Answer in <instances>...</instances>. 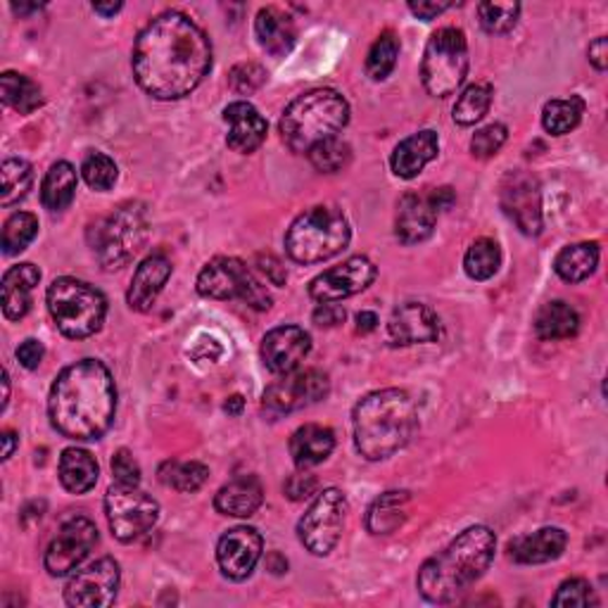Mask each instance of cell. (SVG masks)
Instances as JSON below:
<instances>
[{"mask_svg":"<svg viewBox=\"0 0 608 608\" xmlns=\"http://www.w3.org/2000/svg\"><path fill=\"white\" fill-rule=\"evenodd\" d=\"M353 238L343 210L319 205L297 216L286 234V252L297 264H319L341 254Z\"/></svg>","mask_w":608,"mask_h":608,"instance_id":"cell-6","label":"cell"},{"mask_svg":"<svg viewBox=\"0 0 608 608\" xmlns=\"http://www.w3.org/2000/svg\"><path fill=\"white\" fill-rule=\"evenodd\" d=\"M38 234V219L32 212H15L3 226V252L20 254Z\"/></svg>","mask_w":608,"mask_h":608,"instance_id":"cell-42","label":"cell"},{"mask_svg":"<svg viewBox=\"0 0 608 608\" xmlns=\"http://www.w3.org/2000/svg\"><path fill=\"white\" fill-rule=\"evenodd\" d=\"M335 450V432L326 426L307 424L302 428H297L290 438V456L297 468L309 470L319 464L326 462V458Z\"/></svg>","mask_w":608,"mask_h":608,"instance_id":"cell-26","label":"cell"},{"mask_svg":"<svg viewBox=\"0 0 608 608\" xmlns=\"http://www.w3.org/2000/svg\"><path fill=\"white\" fill-rule=\"evenodd\" d=\"M262 535L254 528H240L228 530L219 545H216V561H219V569L226 577L231 580H246L252 575L254 565L262 559Z\"/></svg>","mask_w":608,"mask_h":608,"instance_id":"cell-19","label":"cell"},{"mask_svg":"<svg viewBox=\"0 0 608 608\" xmlns=\"http://www.w3.org/2000/svg\"><path fill=\"white\" fill-rule=\"evenodd\" d=\"M40 281V272L34 264H17L3 276V314L10 321H20L32 309V295Z\"/></svg>","mask_w":608,"mask_h":608,"instance_id":"cell-29","label":"cell"},{"mask_svg":"<svg viewBox=\"0 0 608 608\" xmlns=\"http://www.w3.org/2000/svg\"><path fill=\"white\" fill-rule=\"evenodd\" d=\"M224 121L228 124L226 145L231 147L234 153L250 155L266 139V119L257 112L254 105L246 100L228 105L224 110Z\"/></svg>","mask_w":608,"mask_h":608,"instance_id":"cell-22","label":"cell"},{"mask_svg":"<svg viewBox=\"0 0 608 608\" xmlns=\"http://www.w3.org/2000/svg\"><path fill=\"white\" fill-rule=\"evenodd\" d=\"M171 276V262L165 254H153L147 260L141 262L136 269V274L131 278L129 288V307L136 309V312H147L157 300V295L165 290L167 281Z\"/></svg>","mask_w":608,"mask_h":608,"instance_id":"cell-23","label":"cell"},{"mask_svg":"<svg viewBox=\"0 0 608 608\" xmlns=\"http://www.w3.org/2000/svg\"><path fill=\"white\" fill-rule=\"evenodd\" d=\"M100 476L98 462L88 450L67 448L60 456V482L67 492L86 494L96 488Z\"/></svg>","mask_w":608,"mask_h":608,"instance_id":"cell-30","label":"cell"},{"mask_svg":"<svg viewBox=\"0 0 608 608\" xmlns=\"http://www.w3.org/2000/svg\"><path fill=\"white\" fill-rule=\"evenodd\" d=\"M375 281V264L369 257L357 254L349 257L343 264H337L329 272L319 274L309 283V295L317 302H341L357 293L367 290Z\"/></svg>","mask_w":608,"mask_h":608,"instance_id":"cell-18","label":"cell"},{"mask_svg":"<svg viewBox=\"0 0 608 608\" xmlns=\"http://www.w3.org/2000/svg\"><path fill=\"white\" fill-rule=\"evenodd\" d=\"M210 478V468L200 462H167L159 468V480L177 492H198Z\"/></svg>","mask_w":608,"mask_h":608,"instance_id":"cell-37","label":"cell"},{"mask_svg":"<svg viewBox=\"0 0 608 608\" xmlns=\"http://www.w3.org/2000/svg\"><path fill=\"white\" fill-rule=\"evenodd\" d=\"M388 335L395 345H421L440 337V319L430 307L421 302H407L397 307L388 321Z\"/></svg>","mask_w":608,"mask_h":608,"instance_id":"cell-21","label":"cell"},{"mask_svg":"<svg viewBox=\"0 0 608 608\" xmlns=\"http://www.w3.org/2000/svg\"><path fill=\"white\" fill-rule=\"evenodd\" d=\"M119 563L110 557L98 559L76 571L64 587V601L74 608H105L117 599L119 592Z\"/></svg>","mask_w":608,"mask_h":608,"instance_id":"cell-16","label":"cell"},{"mask_svg":"<svg viewBox=\"0 0 608 608\" xmlns=\"http://www.w3.org/2000/svg\"><path fill=\"white\" fill-rule=\"evenodd\" d=\"M264 502V490L262 482L254 476H240L216 492L214 497V509L222 516H234V518H250L257 513V509Z\"/></svg>","mask_w":608,"mask_h":608,"instance_id":"cell-27","label":"cell"},{"mask_svg":"<svg viewBox=\"0 0 608 608\" xmlns=\"http://www.w3.org/2000/svg\"><path fill=\"white\" fill-rule=\"evenodd\" d=\"M349 121V105L333 88H317L295 98L281 117V136L293 153H312L323 141L335 139Z\"/></svg>","mask_w":608,"mask_h":608,"instance_id":"cell-5","label":"cell"},{"mask_svg":"<svg viewBox=\"0 0 608 608\" xmlns=\"http://www.w3.org/2000/svg\"><path fill=\"white\" fill-rule=\"evenodd\" d=\"M44 355H46V347L40 345L38 341H34V337H29V341H24L20 347H17V359L24 369H38V363L44 361Z\"/></svg>","mask_w":608,"mask_h":608,"instance_id":"cell-52","label":"cell"},{"mask_svg":"<svg viewBox=\"0 0 608 608\" xmlns=\"http://www.w3.org/2000/svg\"><path fill=\"white\" fill-rule=\"evenodd\" d=\"M283 490H286V497L293 499V502H305V499L317 494L319 480L312 476V473H307V470L300 468V470L295 473V476H290L286 480V485H283Z\"/></svg>","mask_w":608,"mask_h":608,"instance_id":"cell-49","label":"cell"},{"mask_svg":"<svg viewBox=\"0 0 608 608\" xmlns=\"http://www.w3.org/2000/svg\"><path fill=\"white\" fill-rule=\"evenodd\" d=\"M565 545H569V535L561 528H543L530 535H521L509 543V557L516 563L535 565V563H549L559 559Z\"/></svg>","mask_w":608,"mask_h":608,"instance_id":"cell-25","label":"cell"},{"mask_svg":"<svg viewBox=\"0 0 608 608\" xmlns=\"http://www.w3.org/2000/svg\"><path fill=\"white\" fill-rule=\"evenodd\" d=\"M499 202L521 234L537 236L543 231V193L530 174L509 171L499 191Z\"/></svg>","mask_w":608,"mask_h":608,"instance_id":"cell-17","label":"cell"},{"mask_svg":"<svg viewBox=\"0 0 608 608\" xmlns=\"http://www.w3.org/2000/svg\"><path fill=\"white\" fill-rule=\"evenodd\" d=\"M198 293L210 300H242L260 312L272 307V295L236 257H216L202 269L198 276Z\"/></svg>","mask_w":608,"mask_h":608,"instance_id":"cell-10","label":"cell"},{"mask_svg":"<svg viewBox=\"0 0 608 608\" xmlns=\"http://www.w3.org/2000/svg\"><path fill=\"white\" fill-rule=\"evenodd\" d=\"M378 329V317L373 312H361L357 314V333L361 335H367L371 331Z\"/></svg>","mask_w":608,"mask_h":608,"instance_id":"cell-57","label":"cell"},{"mask_svg":"<svg viewBox=\"0 0 608 608\" xmlns=\"http://www.w3.org/2000/svg\"><path fill=\"white\" fill-rule=\"evenodd\" d=\"M50 424L70 440H98L117 414L112 373L98 359H81L60 371L48 397Z\"/></svg>","mask_w":608,"mask_h":608,"instance_id":"cell-2","label":"cell"},{"mask_svg":"<svg viewBox=\"0 0 608 608\" xmlns=\"http://www.w3.org/2000/svg\"><path fill=\"white\" fill-rule=\"evenodd\" d=\"M583 115L585 103L577 96L569 100H549L543 110V127L551 136H565V133H571L580 124Z\"/></svg>","mask_w":608,"mask_h":608,"instance_id":"cell-38","label":"cell"},{"mask_svg":"<svg viewBox=\"0 0 608 608\" xmlns=\"http://www.w3.org/2000/svg\"><path fill=\"white\" fill-rule=\"evenodd\" d=\"M345 309L337 305V302H321L317 309H314V323L321 329H335V326H341V323L345 321Z\"/></svg>","mask_w":608,"mask_h":608,"instance_id":"cell-51","label":"cell"},{"mask_svg":"<svg viewBox=\"0 0 608 608\" xmlns=\"http://www.w3.org/2000/svg\"><path fill=\"white\" fill-rule=\"evenodd\" d=\"M0 177H3V191H0V205L10 207L15 202L24 200L34 183V169L26 159H5L0 167Z\"/></svg>","mask_w":608,"mask_h":608,"instance_id":"cell-36","label":"cell"},{"mask_svg":"<svg viewBox=\"0 0 608 608\" xmlns=\"http://www.w3.org/2000/svg\"><path fill=\"white\" fill-rule=\"evenodd\" d=\"M260 264H262V272L269 276V281L274 283V286H283V283H286V278H288V272H286V266H283L276 257H272V254H262L260 257Z\"/></svg>","mask_w":608,"mask_h":608,"instance_id":"cell-53","label":"cell"},{"mask_svg":"<svg viewBox=\"0 0 608 608\" xmlns=\"http://www.w3.org/2000/svg\"><path fill=\"white\" fill-rule=\"evenodd\" d=\"M349 159H353V151H349V145L337 136L319 143L314 151L309 153V162H312L314 169L323 174H335L345 169L349 165Z\"/></svg>","mask_w":608,"mask_h":608,"instance_id":"cell-45","label":"cell"},{"mask_svg":"<svg viewBox=\"0 0 608 608\" xmlns=\"http://www.w3.org/2000/svg\"><path fill=\"white\" fill-rule=\"evenodd\" d=\"M452 3H409V10L418 20H436L444 10H450Z\"/></svg>","mask_w":608,"mask_h":608,"instance_id":"cell-55","label":"cell"},{"mask_svg":"<svg viewBox=\"0 0 608 608\" xmlns=\"http://www.w3.org/2000/svg\"><path fill=\"white\" fill-rule=\"evenodd\" d=\"M400 58V38L393 32H385L375 38L367 58V74L373 81H383L393 74Z\"/></svg>","mask_w":608,"mask_h":608,"instance_id":"cell-41","label":"cell"},{"mask_svg":"<svg viewBox=\"0 0 608 608\" xmlns=\"http://www.w3.org/2000/svg\"><path fill=\"white\" fill-rule=\"evenodd\" d=\"M124 8L121 3H93V10L98 12V15H103V17H112V15H117V12Z\"/></svg>","mask_w":608,"mask_h":608,"instance_id":"cell-60","label":"cell"},{"mask_svg":"<svg viewBox=\"0 0 608 608\" xmlns=\"http://www.w3.org/2000/svg\"><path fill=\"white\" fill-rule=\"evenodd\" d=\"M76 169L70 162H56L46 174L44 186H40V202L50 212H62L72 205L76 193Z\"/></svg>","mask_w":608,"mask_h":608,"instance_id":"cell-33","label":"cell"},{"mask_svg":"<svg viewBox=\"0 0 608 608\" xmlns=\"http://www.w3.org/2000/svg\"><path fill=\"white\" fill-rule=\"evenodd\" d=\"M81 177L93 188V191H110L117 183L119 169L115 165L112 157H107L105 153H88L84 165H81Z\"/></svg>","mask_w":608,"mask_h":608,"instance_id":"cell-43","label":"cell"},{"mask_svg":"<svg viewBox=\"0 0 608 608\" xmlns=\"http://www.w3.org/2000/svg\"><path fill=\"white\" fill-rule=\"evenodd\" d=\"M15 448H17V436L12 430H5L3 432V462H8L12 452H15Z\"/></svg>","mask_w":608,"mask_h":608,"instance_id":"cell-58","label":"cell"},{"mask_svg":"<svg viewBox=\"0 0 608 608\" xmlns=\"http://www.w3.org/2000/svg\"><path fill=\"white\" fill-rule=\"evenodd\" d=\"M195 359H202V361H214V359H219L222 357V347L216 341L210 343V337H202L200 341V347L193 353Z\"/></svg>","mask_w":608,"mask_h":608,"instance_id":"cell-56","label":"cell"},{"mask_svg":"<svg viewBox=\"0 0 608 608\" xmlns=\"http://www.w3.org/2000/svg\"><path fill=\"white\" fill-rule=\"evenodd\" d=\"M0 91H3V103L20 115H32L36 107L44 103L40 88L36 81L17 72H5L0 76Z\"/></svg>","mask_w":608,"mask_h":608,"instance_id":"cell-35","label":"cell"},{"mask_svg":"<svg viewBox=\"0 0 608 608\" xmlns=\"http://www.w3.org/2000/svg\"><path fill=\"white\" fill-rule=\"evenodd\" d=\"M468 74V44L462 29L444 26L428 38L421 62L424 86L432 98H448Z\"/></svg>","mask_w":608,"mask_h":608,"instance_id":"cell-9","label":"cell"},{"mask_svg":"<svg viewBox=\"0 0 608 608\" xmlns=\"http://www.w3.org/2000/svg\"><path fill=\"white\" fill-rule=\"evenodd\" d=\"M551 604L557 608H585V606H597L599 599L587 580L571 577L559 587L557 597L551 599Z\"/></svg>","mask_w":608,"mask_h":608,"instance_id":"cell-46","label":"cell"},{"mask_svg":"<svg viewBox=\"0 0 608 608\" xmlns=\"http://www.w3.org/2000/svg\"><path fill=\"white\" fill-rule=\"evenodd\" d=\"M345 513L347 499L341 490L329 488L319 492L300 525H297V535H300V543L307 551H312L314 557H329L343 535Z\"/></svg>","mask_w":608,"mask_h":608,"instance_id":"cell-12","label":"cell"},{"mask_svg":"<svg viewBox=\"0 0 608 608\" xmlns=\"http://www.w3.org/2000/svg\"><path fill=\"white\" fill-rule=\"evenodd\" d=\"M353 428L357 452L367 462H383L407 448L416 436V402L397 388L375 390L355 407Z\"/></svg>","mask_w":608,"mask_h":608,"instance_id":"cell-4","label":"cell"},{"mask_svg":"<svg viewBox=\"0 0 608 608\" xmlns=\"http://www.w3.org/2000/svg\"><path fill=\"white\" fill-rule=\"evenodd\" d=\"M112 473L117 482L121 485H139L141 482V466L129 450H119L112 456Z\"/></svg>","mask_w":608,"mask_h":608,"instance_id":"cell-50","label":"cell"},{"mask_svg":"<svg viewBox=\"0 0 608 608\" xmlns=\"http://www.w3.org/2000/svg\"><path fill=\"white\" fill-rule=\"evenodd\" d=\"M438 151H440L438 133L430 129L418 131L395 147L393 157H390V167H393L395 177L400 179H407V181L416 179L428 162L438 157Z\"/></svg>","mask_w":608,"mask_h":608,"instance_id":"cell-24","label":"cell"},{"mask_svg":"<svg viewBox=\"0 0 608 608\" xmlns=\"http://www.w3.org/2000/svg\"><path fill=\"white\" fill-rule=\"evenodd\" d=\"M587 56H589V62L597 67L599 72H604L608 67V40L604 36H599L594 44H589Z\"/></svg>","mask_w":608,"mask_h":608,"instance_id":"cell-54","label":"cell"},{"mask_svg":"<svg viewBox=\"0 0 608 608\" xmlns=\"http://www.w3.org/2000/svg\"><path fill=\"white\" fill-rule=\"evenodd\" d=\"M254 34L260 46L274 58L288 56L295 46V22L281 8H262L254 20Z\"/></svg>","mask_w":608,"mask_h":608,"instance_id":"cell-28","label":"cell"},{"mask_svg":"<svg viewBox=\"0 0 608 608\" xmlns=\"http://www.w3.org/2000/svg\"><path fill=\"white\" fill-rule=\"evenodd\" d=\"M133 76L157 100L191 96L212 70L207 34L181 10H167L145 24L133 46Z\"/></svg>","mask_w":608,"mask_h":608,"instance_id":"cell-1","label":"cell"},{"mask_svg":"<svg viewBox=\"0 0 608 608\" xmlns=\"http://www.w3.org/2000/svg\"><path fill=\"white\" fill-rule=\"evenodd\" d=\"M147 236H151V219H147L145 205L127 202L98 222L93 252L105 272H115V269L127 266L143 250Z\"/></svg>","mask_w":608,"mask_h":608,"instance_id":"cell-8","label":"cell"},{"mask_svg":"<svg viewBox=\"0 0 608 608\" xmlns=\"http://www.w3.org/2000/svg\"><path fill=\"white\" fill-rule=\"evenodd\" d=\"M264 81H266V70L257 62H240L234 67L231 76H228V84H231V88L240 93V96H250V93L264 86Z\"/></svg>","mask_w":608,"mask_h":608,"instance_id":"cell-48","label":"cell"},{"mask_svg":"<svg viewBox=\"0 0 608 608\" xmlns=\"http://www.w3.org/2000/svg\"><path fill=\"white\" fill-rule=\"evenodd\" d=\"M497 549V537L485 525H473L456 539L430 557L416 577V587L430 604H452L476 585L490 569Z\"/></svg>","mask_w":608,"mask_h":608,"instance_id":"cell-3","label":"cell"},{"mask_svg":"<svg viewBox=\"0 0 608 608\" xmlns=\"http://www.w3.org/2000/svg\"><path fill=\"white\" fill-rule=\"evenodd\" d=\"M105 513L112 535L119 543L129 545L155 528L159 504L151 494L139 490V485L117 482L105 494Z\"/></svg>","mask_w":608,"mask_h":608,"instance_id":"cell-11","label":"cell"},{"mask_svg":"<svg viewBox=\"0 0 608 608\" xmlns=\"http://www.w3.org/2000/svg\"><path fill=\"white\" fill-rule=\"evenodd\" d=\"M492 105V86L490 84H470L454 105V121L458 127H473L488 115Z\"/></svg>","mask_w":608,"mask_h":608,"instance_id":"cell-39","label":"cell"},{"mask_svg":"<svg viewBox=\"0 0 608 608\" xmlns=\"http://www.w3.org/2000/svg\"><path fill=\"white\" fill-rule=\"evenodd\" d=\"M499 264H502V252L499 246L490 238H480L473 242L464 257V269L473 281H488L499 272Z\"/></svg>","mask_w":608,"mask_h":608,"instance_id":"cell-40","label":"cell"},{"mask_svg":"<svg viewBox=\"0 0 608 608\" xmlns=\"http://www.w3.org/2000/svg\"><path fill=\"white\" fill-rule=\"evenodd\" d=\"M521 15L518 3H480L478 5V17L482 29L494 36L509 34L516 26Z\"/></svg>","mask_w":608,"mask_h":608,"instance_id":"cell-44","label":"cell"},{"mask_svg":"<svg viewBox=\"0 0 608 608\" xmlns=\"http://www.w3.org/2000/svg\"><path fill=\"white\" fill-rule=\"evenodd\" d=\"M509 139V131L504 124H490L476 131V136L470 139V153L478 159H488L502 151V145Z\"/></svg>","mask_w":608,"mask_h":608,"instance_id":"cell-47","label":"cell"},{"mask_svg":"<svg viewBox=\"0 0 608 608\" xmlns=\"http://www.w3.org/2000/svg\"><path fill=\"white\" fill-rule=\"evenodd\" d=\"M242 407H246V400H242L240 395L228 397V402L224 404L226 414H231V416H240V414H242Z\"/></svg>","mask_w":608,"mask_h":608,"instance_id":"cell-59","label":"cell"},{"mask_svg":"<svg viewBox=\"0 0 608 608\" xmlns=\"http://www.w3.org/2000/svg\"><path fill=\"white\" fill-rule=\"evenodd\" d=\"M599 254L601 252L597 242H575V246H565L557 254V260H553V272L565 283H580L597 272Z\"/></svg>","mask_w":608,"mask_h":608,"instance_id":"cell-31","label":"cell"},{"mask_svg":"<svg viewBox=\"0 0 608 608\" xmlns=\"http://www.w3.org/2000/svg\"><path fill=\"white\" fill-rule=\"evenodd\" d=\"M98 545V528L84 516H74L62 523L58 537L46 551V571L52 577H62L76 571L86 561L93 547Z\"/></svg>","mask_w":608,"mask_h":608,"instance_id":"cell-15","label":"cell"},{"mask_svg":"<svg viewBox=\"0 0 608 608\" xmlns=\"http://www.w3.org/2000/svg\"><path fill=\"white\" fill-rule=\"evenodd\" d=\"M48 312L62 335L72 337V341H84L103 329L107 300L91 283L62 276L52 281L48 288Z\"/></svg>","mask_w":608,"mask_h":608,"instance_id":"cell-7","label":"cell"},{"mask_svg":"<svg viewBox=\"0 0 608 608\" xmlns=\"http://www.w3.org/2000/svg\"><path fill=\"white\" fill-rule=\"evenodd\" d=\"M535 331L543 341H565L580 331V317L569 302L553 300L537 312Z\"/></svg>","mask_w":608,"mask_h":608,"instance_id":"cell-34","label":"cell"},{"mask_svg":"<svg viewBox=\"0 0 608 608\" xmlns=\"http://www.w3.org/2000/svg\"><path fill=\"white\" fill-rule=\"evenodd\" d=\"M329 390H331L329 375L319 369L283 373L281 381L266 388L264 409L269 414L281 416V414L312 407V404L321 402L329 395Z\"/></svg>","mask_w":608,"mask_h":608,"instance_id":"cell-14","label":"cell"},{"mask_svg":"<svg viewBox=\"0 0 608 608\" xmlns=\"http://www.w3.org/2000/svg\"><path fill=\"white\" fill-rule=\"evenodd\" d=\"M312 353V337L300 326H278L262 341L264 367L272 373H290Z\"/></svg>","mask_w":608,"mask_h":608,"instance_id":"cell-20","label":"cell"},{"mask_svg":"<svg viewBox=\"0 0 608 608\" xmlns=\"http://www.w3.org/2000/svg\"><path fill=\"white\" fill-rule=\"evenodd\" d=\"M412 494L404 490L385 492L375 499L367 513V528L371 535H390L407 521V504Z\"/></svg>","mask_w":608,"mask_h":608,"instance_id":"cell-32","label":"cell"},{"mask_svg":"<svg viewBox=\"0 0 608 608\" xmlns=\"http://www.w3.org/2000/svg\"><path fill=\"white\" fill-rule=\"evenodd\" d=\"M454 205L452 188H432L424 193H407L397 205L395 234L404 246H416L424 242L436 231L438 214Z\"/></svg>","mask_w":608,"mask_h":608,"instance_id":"cell-13","label":"cell"}]
</instances>
